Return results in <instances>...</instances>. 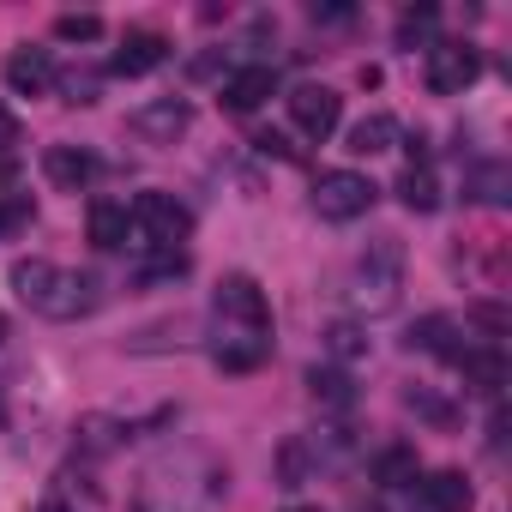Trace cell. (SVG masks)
<instances>
[{
  "label": "cell",
  "instance_id": "obj_1",
  "mask_svg": "<svg viewBox=\"0 0 512 512\" xmlns=\"http://www.w3.org/2000/svg\"><path fill=\"white\" fill-rule=\"evenodd\" d=\"M223 494H229V470L211 452L181 446V452H163L139 470L127 506L133 512H211Z\"/></svg>",
  "mask_w": 512,
  "mask_h": 512
},
{
  "label": "cell",
  "instance_id": "obj_2",
  "mask_svg": "<svg viewBox=\"0 0 512 512\" xmlns=\"http://www.w3.org/2000/svg\"><path fill=\"white\" fill-rule=\"evenodd\" d=\"M13 290L43 320H85L97 308V278L73 272V266H55V260H19L13 266Z\"/></svg>",
  "mask_w": 512,
  "mask_h": 512
},
{
  "label": "cell",
  "instance_id": "obj_3",
  "mask_svg": "<svg viewBox=\"0 0 512 512\" xmlns=\"http://www.w3.org/2000/svg\"><path fill=\"white\" fill-rule=\"evenodd\" d=\"M398 296H404V247H398V235H380V241H368V253L344 278V308L362 320H380L398 308Z\"/></svg>",
  "mask_w": 512,
  "mask_h": 512
},
{
  "label": "cell",
  "instance_id": "obj_4",
  "mask_svg": "<svg viewBox=\"0 0 512 512\" xmlns=\"http://www.w3.org/2000/svg\"><path fill=\"white\" fill-rule=\"evenodd\" d=\"M127 217H133V241L139 247H181L193 235V211L175 193H139Z\"/></svg>",
  "mask_w": 512,
  "mask_h": 512
},
{
  "label": "cell",
  "instance_id": "obj_5",
  "mask_svg": "<svg viewBox=\"0 0 512 512\" xmlns=\"http://www.w3.org/2000/svg\"><path fill=\"white\" fill-rule=\"evenodd\" d=\"M211 314H217V326L272 332V302H266V290L253 284L247 272H229V278L217 284V296H211Z\"/></svg>",
  "mask_w": 512,
  "mask_h": 512
},
{
  "label": "cell",
  "instance_id": "obj_6",
  "mask_svg": "<svg viewBox=\"0 0 512 512\" xmlns=\"http://www.w3.org/2000/svg\"><path fill=\"white\" fill-rule=\"evenodd\" d=\"M374 181L368 175H356V169H326L320 181H314V211L326 217V223H350V217H362L368 205H374Z\"/></svg>",
  "mask_w": 512,
  "mask_h": 512
},
{
  "label": "cell",
  "instance_id": "obj_7",
  "mask_svg": "<svg viewBox=\"0 0 512 512\" xmlns=\"http://www.w3.org/2000/svg\"><path fill=\"white\" fill-rule=\"evenodd\" d=\"M476 73H482V55L470 43H434L428 61H422V79H428L434 97H464L476 85Z\"/></svg>",
  "mask_w": 512,
  "mask_h": 512
},
{
  "label": "cell",
  "instance_id": "obj_8",
  "mask_svg": "<svg viewBox=\"0 0 512 512\" xmlns=\"http://www.w3.org/2000/svg\"><path fill=\"white\" fill-rule=\"evenodd\" d=\"M127 127H133V139H145V145H175V139L193 127V103H187V97H151V103H139V109L127 115Z\"/></svg>",
  "mask_w": 512,
  "mask_h": 512
},
{
  "label": "cell",
  "instance_id": "obj_9",
  "mask_svg": "<svg viewBox=\"0 0 512 512\" xmlns=\"http://www.w3.org/2000/svg\"><path fill=\"white\" fill-rule=\"evenodd\" d=\"M266 356H272V332H241V326L211 332V362L223 374H253V368H266Z\"/></svg>",
  "mask_w": 512,
  "mask_h": 512
},
{
  "label": "cell",
  "instance_id": "obj_10",
  "mask_svg": "<svg viewBox=\"0 0 512 512\" xmlns=\"http://www.w3.org/2000/svg\"><path fill=\"white\" fill-rule=\"evenodd\" d=\"M290 121L308 133V139H332L338 121H344V97L332 85H296L290 91Z\"/></svg>",
  "mask_w": 512,
  "mask_h": 512
},
{
  "label": "cell",
  "instance_id": "obj_11",
  "mask_svg": "<svg viewBox=\"0 0 512 512\" xmlns=\"http://www.w3.org/2000/svg\"><path fill=\"white\" fill-rule=\"evenodd\" d=\"M163 61H169L163 31H127L121 49H115V61H109V73H115V79H145V73L163 67Z\"/></svg>",
  "mask_w": 512,
  "mask_h": 512
},
{
  "label": "cell",
  "instance_id": "obj_12",
  "mask_svg": "<svg viewBox=\"0 0 512 512\" xmlns=\"http://www.w3.org/2000/svg\"><path fill=\"white\" fill-rule=\"evenodd\" d=\"M278 91V73L266 67V61H253V67H235L229 79H223V109H235V115H253L266 97Z\"/></svg>",
  "mask_w": 512,
  "mask_h": 512
},
{
  "label": "cell",
  "instance_id": "obj_13",
  "mask_svg": "<svg viewBox=\"0 0 512 512\" xmlns=\"http://www.w3.org/2000/svg\"><path fill=\"white\" fill-rule=\"evenodd\" d=\"M85 235H91V247H103V253L127 247V241H133V217H127V205H121V199H91V211H85Z\"/></svg>",
  "mask_w": 512,
  "mask_h": 512
},
{
  "label": "cell",
  "instance_id": "obj_14",
  "mask_svg": "<svg viewBox=\"0 0 512 512\" xmlns=\"http://www.w3.org/2000/svg\"><path fill=\"white\" fill-rule=\"evenodd\" d=\"M410 350H422V356H446V362L458 368V356H464L470 344H464V326H458V320L428 314V320H416V326H410Z\"/></svg>",
  "mask_w": 512,
  "mask_h": 512
},
{
  "label": "cell",
  "instance_id": "obj_15",
  "mask_svg": "<svg viewBox=\"0 0 512 512\" xmlns=\"http://www.w3.org/2000/svg\"><path fill=\"white\" fill-rule=\"evenodd\" d=\"M458 374H464L470 392L500 398V386H506V356H500V344H470V350L458 356Z\"/></svg>",
  "mask_w": 512,
  "mask_h": 512
},
{
  "label": "cell",
  "instance_id": "obj_16",
  "mask_svg": "<svg viewBox=\"0 0 512 512\" xmlns=\"http://www.w3.org/2000/svg\"><path fill=\"white\" fill-rule=\"evenodd\" d=\"M43 175H49L61 193H79V187H91L97 157H91V151H79V145H49V151H43Z\"/></svg>",
  "mask_w": 512,
  "mask_h": 512
},
{
  "label": "cell",
  "instance_id": "obj_17",
  "mask_svg": "<svg viewBox=\"0 0 512 512\" xmlns=\"http://www.w3.org/2000/svg\"><path fill=\"white\" fill-rule=\"evenodd\" d=\"M7 85H13L19 97H43V91L55 85V61H49V49H13V61H7Z\"/></svg>",
  "mask_w": 512,
  "mask_h": 512
},
{
  "label": "cell",
  "instance_id": "obj_18",
  "mask_svg": "<svg viewBox=\"0 0 512 512\" xmlns=\"http://www.w3.org/2000/svg\"><path fill=\"white\" fill-rule=\"evenodd\" d=\"M416 494H422L428 512H470V506H476V494H470V482H464L458 470H434V476H422Z\"/></svg>",
  "mask_w": 512,
  "mask_h": 512
},
{
  "label": "cell",
  "instance_id": "obj_19",
  "mask_svg": "<svg viewBox=\"0 0 512 512\" xmlns=\"http://www.w3.org/2000/svg\"><path fill=\"white\" fill-rule=\"evenodd\" d=\"M440 43V7H404L398 13V49H434Z\"/></svg>",
  "mask_w": 512,
  "mask_h": 512
},
{
  "label": "cell",
  "instance_id": "obj_20",
  "mask_svg": "<svg viewBox=\"0 0 512 512\" xmlns=\"http://www.w3.org/2000/svg\"><path fill=\"white\" fill-rule=\"evenodd\" d=\"M392 139H398V121H392V115H362V121L350 127V145H344V151L380 157V151H392Z\"/></svg>",
  "mask_w": 512,
  "mask_h": 512
},
{
  "label": "cell",
  "instance_id": "obj_21",
  "mask_svg": "<svg viewBox=\"0 0 512 512\" xmlns=\"http://www.w3.org/2000/svg\"><path fill=\"white\" fill-rule=\"evenodd\" d=\"M398 199H404L410 211H422V217L440 211V181H434V169H428V163H410V169L398 175Z\"/></svg>",
  "mask_w": 512,
  "mask_h": 512
},
{
  "label": "cell",
  "instance_id": "obj_22",
  "mask_svg": "<svg viewBox=\"0 0 512 512\" xmlns=\"http://www.w3.org/2000/svg\"><path fill=\"white\" fill-rule=\"evenodd\" d=\"M308 392H314V404H326V410H350V404H356L350 368H314V374H308Z\"/></svg>",
  "mask_w": 512,
  "mask_h": 512
},
{
  "label": "cell",
  "instance_id": "obj_23",
  "mask_svg": "<svg viewBox=\"0 0 512 512\" xmlns=\"http://www.w3.org/2000/svg\"><path fill=\"white\" fill-rule=\"evenodd\" d=\"M464 187H470V199L500 205V199H506V187H512V169H506L500 157H488V163H476V169L464 175Z\"/></svg>",
  "mask_w": 512,
  "mask_h": 512
},
{
  "label": "cell",
  "instance_id": "obj_24",
  "mask_svg": "<svg viewBox=\"0 0 512 512\" xmlns=\"http://www.w3.org/2000/svg\"><path fill=\"white\" fill-rule=\"evenodd\" d=\"M374 482L380 488H410L416 482V446H386L374 458Z\"/></svg>",
  "mask_w": 512,
  "mask_h": 512
},
{
  "label": "cell",
  "instance_id": "obj_25",
  "mask_svg": "<svg viewBox=\"0 0 512 512\" xmlns=\"http://www.w3.org/2000/svg\"><path fill=\"white\" fill-rule=\"evenodd\" d=\"M175 278H187V253H181V247H151V260L139 266V290L175 284Z\"/></svg>",
  "mask_w": 512,
  "mask_h": 512
},
{
  "label": "cell",
  "instance_id": "obj_26",
  "mask_svg": "<svg viewBox=\"0 0 512 512\" xmlns=\"http://www.w3.org/2000/svg\"><path fill=\"white\" fill-rule=\"evenodd\" d=\"M55 37H61V43H97V37H103V19H97V13H61V19H55Z\"/></svg>",
  "mask_w": 512,
  "mask_h": 512
},
{
  "label": "cell",
  "instance_id": "obj_27",
  "mask_svg": "<svg viewBox=\"0 0 512 512\" xmlns=\"http://www.w3.org/2000/svg\"><path fill=\"white\" fill-rule=\"evenodd\" d=\"M326 350H332L338 362H356V356H368V332H362V326H332V332H326Z\"/></svg>",
  "mask_w": 512,
  "mask_h": 512
},
{
  "label": "cell",
  "instance_id": "obj_28",
  "mask_svg": "<svg viewBox=\"0 0 512 512\" xmlns=\"http://www.w3.org/2000/svg\"><path fill=\"white\" fill-rule=\"evenodd\" d=\"M410 410H422V416H428V422H440V428H452V422H458V410H452V404H440V398H434V392H422V386L410 392Z\"/></svg>",
  "mask_w": 512,
  "mask_h": 512
},
{
  "label": "cell",
  "instance_id": "obj_29",
  "mask_svg": "<svg viewBox=\"0 0 512 512\" xmlns=\"http://www.w3.org/2000/svg\"><path fill=\"white\" fill-rule=\"evenodd\" d=\"M67 103H97V73H61Z\"/></svg>",
  "mask_w": 512,
  "mask_h": 512
},
{
  "label": "cell",
  "instance_id": "obj_30",
  "mask_svg": "<svg viewBox=\"0 0 512 512\" xmlns=\"http://www.w3.org/2000/svg\"><path fill=\"white\" fill-rule=\"evenodd\" d=\"M386 512H428V506H422V494L410 482V488H386Z\"/></svg>",
  "mask_w": 512,
  "mask_h": 512
},
{
  "label": "cell",
  "instance_id": "obj_31",
  "mask_svg": "<svg viewBox=\"0 0 512 512\" xmlns=\"http://www.w3.org/2000/svg\"><path fill=\"white\" fill-rule=\"evenodd\" d=\"M19 139H25V127H19V115H13V109H0V151H13Z\"/></svg>",
  "mask_w": 512,
  "mask_h": 512
},
{
  "label": "cell",
  "instance_id": "obj_32",
  "mask_svg": "<svg viewBox=\"0 0 512 512\" xmlns=\"http://www.w3.org/2000/svg\"><path fill=\"white\" fill-rule=\"evenodd\" d=\"M253 151H266V157H296V151L284 145V133H253Z\"/></svg>",
  "mask_w": 512,
  "mask_h": 512
},
{
  "label": "cell",
  "instance_id": "obj_33",
  "mask_svg": "<svg viewBox=\"0 0 512 512\" xmlns=\"http://www.w3.org/2000/svg\"><path fill=\"white\" fill-rule=\"evenodd\" d=\"M314 19H326V25H344V19H350V7H320V0H314Z\"/></svg>",
  "mask_w": 512,
  "mask_h": 512
},
{
  "label": "cell",
  "instance_id": "obj_34",
  "mask_svg": "<svg viewBox=\"0 0 512 512\" xmlns=\"http://www.w3.org/2000/svg\"><path fill=\"white\" fill-rule=\"evenodd\" d=\"M488 440H494V452L506 446V410H494V422H488Z\"/></svg>",
  "mask_w": 512,
  "mask_h": 512
},
{
  "label": "cell",
  "instance_id": "obj_35",
  "mask_svg": "<svg viewBox=\"0 0 512 512\" xmlns=\"http://www.w3.org/2000/svg\"><path fill=\"white\" fill-rule=\"evenodd\" d=\"M37 512H73V506H61V500H49V506H37Z\"/></svg>",
  "mask_w": 512,
  "mask_h": 512
},
{
  "label": "cell",
  "instance_id": "obj_36",
  "mask_svg": "<svg viewBox=\"0 0 512 512\" xmlns=\"http://www.w3.org/2000/svg\"><path fill=\"white\" fill-rule=\"evenodd\" d=\"M284 512H320V506H284Z\"/></svg>",
  "mask_w": 512,
  "mask_h": 512
},
{
  "label": "cell",
  "instance_id": "obj_37",
  "mask_svg": "<svg viewBox=\"0 0 512 512\" xmlns=\"http://www.w3.org/2000/svg\"><path fill=\"white\" fill-rule=\"evenodd\" d=\"M0 338H7V314H0Z\"/></svg>",
  "mask_w": 512,
  "mask_h": 512
},
{
  "label": "cell",
  "instance_id": "obj_38",
  "mask_svg": "<svg viewBox=\"0 0 512 512\" xmlns=\"http://www.w3.org/2000/svg\"><path fill=\"white\" fill-rule=\"evenodd\" d=\"M0 422H7V404H0Z\"/></svg>",
  "mask_w": 512,
  "mask_h": 512
}]
</instances>
